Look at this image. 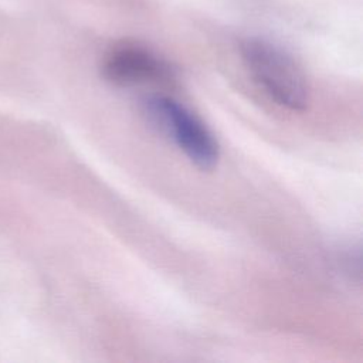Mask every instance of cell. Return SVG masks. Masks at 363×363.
Instances as JSON below:
<instances>
[{"label": "cell", "instance_id": "6da1fadb", "mask_svg": "<svg viewBox=\"0 0 363 363\" xmlns=\"http://www.w3.org/2000/svg\"><path fill=\"white\" fill-rule=\"evenodd\" d=\"M240 48L250 75L275 104L289 111L306 108V78L289 54L267 40L252 37L244 40Z\"/></svg>", "mask_w": 363, "mask_h": 363}, {"label": "cell", "instance_id": "7a4b0ae2", "mask_svg": "<svg viewBox=\"0 0 363 363\" xmlns=\"http://www.w3.org/2000/svg\"><path fill=\"white\" fill-rule=\"evenodd\" d=\"M142 109L199 169L210 170L217 164L220 147L213 132L183 104L164 94H150L142 99Z\"/></svg>", "mask_w": 363, "mask_h": 363}, {"label": "cell", "instance_id": "3957f363", "mask_svg": "<svg viewBox=\"0 0 363 363\" xmlns=\"http://www.w3.org/2000/svg\"><path fill=\"white\" fill-rule=\"evenodd\" d=\"M101 71L104 78L116 86H170L176 81V71L164 58L132 43L111 48L102 60Z\"/></svg>", "mask_w": 363, "mask_h": 363}]
</instances>
